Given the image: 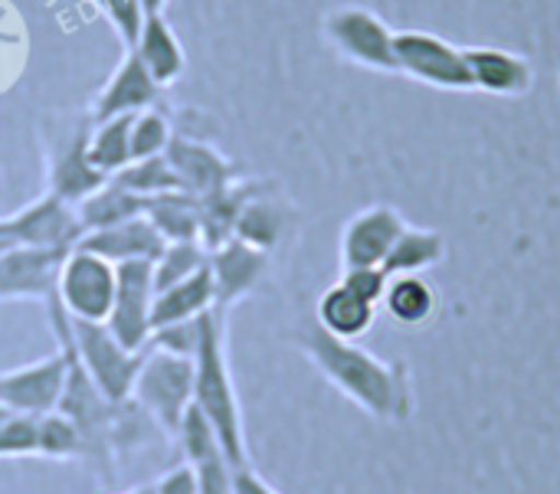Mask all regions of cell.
Listing matches in <instances>:
<instances>
[{
  "mask_svg": "<svg viewBox=\"0 0 560 494\" xmlns=\"http://www.w3.org/2000/svg\"><path fill=\"white\" fill-rule=\"evenodd\" d=\"M295 344L325 374V380L364 413L377 420H404L410 413V384L404 364H387L354 341L331 338L318 321L295 334Z\"/></svg>",
  "mask_w": 560,
  "mask_h": 494,
  "instance_id": "obj_1",
  "label": "cell"
},
{
  "mask_svg": "<svg viewBox=\"0 0 560 494\" xmlns=\"http://www.w3.org/2000/svg\"><path fill=\"white\" fill-rule=\"evenodd\" d=\"M194 407L210 420L233 472L249 469L240 393L226 357V311L220 308L203 311L200 321V348L194 354Z\"/></svg>",
  "mask_w": 560,
  "mask_h": 494,
  "instance_id": "obj_2",
  "label": "cell"
},
{
  "mask_svg": "<svg viewBox=\"0 0 560 494\" xmlns=\"http://www.w3.org/2000/svg\"><path fill=\"white\" fill-rule=\"evenodd\" d=\"M131 400L158 423L164 436H174L194 403V357L144 348Z\"/></svg>",
  "mask_w": 560,
  "mask_h": 494,
  "instance_id": "obj_3",
  "label": "cell"
},
{
  "mask_svg": "<svg viewBox=\"0 0 560 494\" xmlns=\"http://www.w3.org/2000/svg\"><path fill=\"white\" fill-rule=\"evenodd\" d=\"M66 334H69V344L75 351L82 370L98 387V393L105 400H112V403L131 400V387H135V377H138L144 351L135 354V351L121 348L105 325H98V321H75L69 315H66Z\"/></svg>",
  "mask_w": 560,
  "mask_h": 494,
  "instance_id": "obj_4",
  "label": "cell"
},
{
  "mask_svg": "<svg viewBox=\"0 0 560 494\" xmlns=\"http://www.w3.org/2000/svg\"><path fill=\"white\" fill-rule=\"evenodd\" d=\"M115 262L85 252V249H69L59 279H56V302L59 308L75 318V321H98L105 325L112 302H115Z\"/></svg>",
  "mask_w": 560,
  "mask_h": 494,
  "instance_id": "obj_5",
  "label": "cell"
},
{
  "mask_svg": "<svg viewBox=\"0 0 560 494\" xmlns=\"http://www.w3.org/2000/svg\"><path fill=\"white\" fill-rule=\"evenodd\" d=\"M394 56L397 72H407L410 79L446 89V92H469L472 75L466 66L463 46H453L450 39L427 33V30H397L394 33Z\"/></svg>",
  "mask_w": 560,
  "mask_h": 494,
  "instance_id": "obj_6",
  "label": "cell"
},
{
  "mask_svg": "<svg viewBox=\"0 0 560 494\" xmlns=\"http://www.w3.org/2000/svg\"><path fill=\"white\" fill-rule=\"evenodd\" d=\"M394 33L387 20H381L368 7H338L325 16V36L328 43L354 66L374 69V72H397L394 56Z\"/></svg>",
  "mask_w": 560,
  "mask_h": 494,
  "instance_id": "obj_7",
  "label": "cell"
},
{
  "mask_svg": "<svg viewBox=\"0 0 560 494\" xmlns=\"http://www.w3.org/2000/svg\"><path fill=\"white\" fill-rule=\"evenodd\" d=\"M118 285L115 302L105 318V328L115 341L135 354H141L151 341V305H154V262L131 259L115 266Z\"/></svg>",
  "mask_w": 560,
  "mask_h": 494,
  "instance_id": "obj_8",
  "label": "cell"
},
{
  "mask_svg": "<svg viewBox=\"0 0 560 494\" xmlns=\"http://www.w3.org/2000/svg\"><path fill=\"white\" fill-rule=\"evenodd\" d=\"M66 374H69V357L62 348L43 361L0 370V407L20 416L56 413L62 387H66Z\"/></svg>",
  "mask_w": 560,
  "mask_h": 494,
  "instance_id": "obj_9",
  "label": "cell"
},
{
  "mask_svg": "<svg viewBox=\"0 0 560 494\" xmlns=\"http://www.w3.org/2000/svg\"><path fill=\"white\" fill-rule=\"evenodd\" d=\"M69 249L7 246L0 249V302H49L56 298L59 266Z\"/></svg>",
  "mask_w": 560,
  "mask_h": 494,
  "instance_id": "obj_10",
  "label": "cell"
},
{
  "mask_svg": "<svg viewBox=\"0 0 560 494\" xmlns=\"http://www.w3.org/2000/svg\"><path fill=\"white\" fill-rule=\"evenodd\" d=\"M89 128L92 121H79V128H69L66 134H59L49 148V161H46V193L66 200V203H79L89 193H95L105 177L89 164Z\"/></svg>",
  "mask_w": 560,
  "mask_h": 494,
  "instance_id": "obj_11",
  "label": "cell"
},
{
  "mask_svg": "<svg viewBox=\"0 0 560 494\" xmlns=\"http://www.w3.org/2000/svg\"><path fill=\"white\" fill-rule=\"evenodd\" d=\"M266 266H269V252H262L236 236L226 239L223 246L210 249L207 269L213 279V308L230 311L236 302H243L266 275Z\"/></svg>",
  "mask_w": 560,
  "mask_h": 494,
  "instance_id": "obj_12",
  "label": "cell"
},
{
  "mask_svg": "<svg viewBox=\"0 0 560 494\" xmlns=\"http://www.w3.org/2000/svg\"><path fill=\"white\" fill-rule=\"evenodd\" d=\"M404 216L387 207L374 203L361 213H354L341 233V266L345 269H364V266H384L390 246L404 233Z\"/></svg>",
  "mask_w": 560,
  "mask_h": 494,
  "instance_id": "obj_13",
  "label": "cell"
},
{
  "mask_svg": "<svg viewBox=\"0 0 560 494\" xmlns=\"http://www.w3.org/2000/svg\"><path fill=\"white\" fill-rule=\"evenodd\" d=\"M164 157H167L171 170L177 174L180 187L194 197H207V193H213V190H220L240 177L236 164L226 154H220L213 144L177 134V131H174Z\"/></svg>",
  "mask_w": 560,
  "mask_h": 494,
  "instance_id": "obj_14",
  "label": "cell"
},
{
  "mask_svg": "<svg viewBox=\"0 0 560 494\" xmlns=\"http://www.w3.org/2000/svg\"><path fill=\"white\" fill-rule=\"evenodd\" d=\"M161 85L148 75V69L141 66V59L125 49L121 62L115 66V72L108 75V82L98 89L89 121H108L118 115H138L151 105H158Z\"/></svg>",
  "mask_w": 560,
  "mask_h": 494,
  "instance_id": "obj_15",
  "label": "cell"
},
{
  "mask_svg": "<svg viewBox=\"0 0 560 494\" xmlns=\"http://www.w3.org/2000/svg\"><path fill=\"white\" fill-rule=\"evenodd\" d=\"M164 239L161 233L148 223V216H135L128 223H118V226H108V230H92V233H82V239L72 246V249H85V252H95L108 262H131V259H144V262H154L161 252H164Z\"/></svg>",
  "mask_w": 560,
  "mask_h": 494,
  "instance_id": "obj_16",
  "label": "cell"
},
{
  "mask_svg": "<svg viewBox=\"0 0 560 494\" xmlns=\"http://www.w3.org/2000/svg\"><path fill=\"white\" fill-rule=\"evenodd\" d=\"M472 89L492 95H525L535 82V69L525 56L495 46H463Z\"/></svg>",
  "mask_w": 560,
  "mask_h": 494,
  "instance_id": "obj_17",
  "label": "cell"
},
{
  "mask_svg": "<svg viewBox=\"0 0 560 494\" xmlns=\"http://www.w3.org/2000/svg\"><path fill=\"white\" fill-rule=\"evenodd\" d=\"M131 52L141 59V66L148 69V75L164 89V85H174L184 69H187V52L174 33V26L167 23L164 13H154V16H144L141 23V33L131 46Z\"/></svg>",
  "mask_w": 560,
  "mask_h": 494,
  "instance_id": "obj_18",
  "label": "cell"
},
{
  "mask_svg": "<svg viewBox=\"0 0 560 494\" xmlns=\"http://www.w3.org/2000/svg\"><path fill=\"white\" fill-rule=\"evenodd\" d=\"M262 187V180H246V177H236L233 184L207 193V197H197L200 200V243L203 249H217L223 246L226 239H233V230H236V220H240V210L246 207V200H253Z\"/></svg>",
  "mask_w": 560,
  "mask_h": 494,
  "instance_id": "obj_19",
  "label": "cell"
},
{
  "mask_svg": "<svg viewBox=\"0 0 560 494\" xmlns=\"http://www.w3.org/2000/svg\"><path fill=\"white\" fill-rule=\"evenodd\" d=\"M213 308V279H210V269L203 266L200 272H194L190 279L164 289V292H154V305H151V334L158 328H167V325H180V321H190V318H200L203 311Z\"/></svg>",
  "mask_w": 560,
  "mask_h": 494,
  "instance_id": "obj_20",
  "label": "cell"
},
{
  "mask_svg": "<svg viewBox=\"0 0 560 494\" xmlns=\"http://www.w3.org/2000/svg\"><path fill=\"white\" fill-rule=\"evenodd\" d=\"M315 315H318V325L331 334V338H341V341H358L371 331L374 325V315H377V305L358 298L351 289H345L341 282L331 285L328 292H322L318 305H315Z\"/></svg>",
  "mask_w": 560,
  "mask_h": 494,
  "instance_id": "obj_21",
  "label": "cell"
},
{
  "mask_svg": "<svg viewBox=\"0 0 560 494\" xmlns=\"http://www.w3.org/2000/svg\"><path fill=\"white\" fill-rule=\"evenodd\" d=\"M144 203H148L144 197L125 190L115 180H105L95 193H89L85 200L75 203V216H79L82 233H92V230H108V226L128 223L135 216H144Z\"/></svg>",
  "mask_w": 560,
  "mask_h": 494,
  "instance_id": "obj_22",
  "label": "cell"
},
{
  "mask_svg": "<svg viewBox=\"0 0 560 494\" xmlns=\"http://www.w3.org/2000/svg\"><path fill=\"white\" fill-rule=\"evenodd\" d=\"M148 223L161 233L164 243L200 239V200L187 190H171L144 203Z\"/></svg>",
  "mask_w": 560,
  "mask_h": 494,
  "instance_id": "obj_23",
  "label": "cell"
},
{
  "mask_svg": "<svg viewBox=\"0 0 560 494\" xmlns=\"http://www.w3.org/2000/svg\"><path fill=\"white\" fill-rule=\"evenodd\" d=\"M131 121L135 115H118L108 121H92L89 128V164L112 180L121 167L131 164Z\"/></svg>",
  "mask_w": 560,
  "mask_h": 494,
  "instance_id": "obj_24",
  "label": "cell"
},
{
  "mask_svg": "<svg viewBox=\"0 0 560 494\" xmlns=\"http://www.w3.org/2000/svg\"><path fill=\"white\" fill-rule=\"evenodd\" d=\"M446 256V243L436 230H417V226H404V233L397 236V243L390 246L387 259H384V272L394 275H420L427 269H433L436 262H443Z\"/></svg>",
  "mask_w": 560,
  "mask_h": 494,
  "instance_id": "obj_25",
  "label": "cell"
},
{
  "mask_svg": "<svg viewBox=\"0 0 560 494\" xmlns=\"http://www.w3.org/2000/svg\"><path fill=\"white\" fill-rule=\"evenodd\" d=\"M387 315L404 328H420L436 311V292L420 275H394L384 292Z\"/></svg>",
  "mask_w": 560,
  "mask_h": 494,
  "instance_id": "obj_26",
  "label": "cell"
},
{
  "mask_svg": "<svg viewBox=\"0 0 560 494\" xmlns=\"http://www.w3.org/2000/svg\"><path fill=\"white\" fill-rule=\"evenodd\" d=\"M285 230V210L276 197H269L266 190H259L253 200H246V207L240 210V220H236V230L233 236L269 252L276 249L279 236Z\"/></svg>",
  "mask_w": 560,
  "mask_h": 494,
  "instance_id": "obj_27",
  "label": "cell"
},
{
  "mask_svg": "<svg viewBox=\"0 0 560 494\" xmlns=\"http://www.w3.org/2000/svg\"><path fill=\"white\" fill-rule=\"evenodd\" d=\"M115 184H121L125 190L151 200V197H161V193H171V190H184L177 174L171 170L167 157L158 154V157H144V161H131L128 167H121L115 177Z\"/></svg>",
  "mask_w": 560,
  "mask_h": 494,
  "instance_id": "obj_28",
  "label": "cell"
},
{
  "mask_svg": "<svg viewBox=\"0 0 560 494\" xmlns=\"http://www.w3.org/2000/svg\"><path fill=\"white\" fill-rule=\"evenodd\" d=\"M207 249L200 239L190 243H167L164 252L154 259V292H164L184 279H190L194 272H200L207 266Z\"/></svg>",
  "mask_w": 560,
  "mask_h": 494,
  "instance_id": "obj_29",
  "label": "cell"
},
{
  "mask_svg": "<svg viewBox=\"0 0 560 494\" xmlns=\"http://www.w3.org/2000/svg\"><path fill=\"white\" fill-rule=\"evenodd\" d=\"M174 439H177V446H180L184 462H190V466H200V462H207V459L223 456L220 439H217V433H213L210 420H207L194 403L187 407V413H184V420H180V426H177ZM223 459H226V456H223Z\"/></svg>",
  "mask_w": 560,
  "mask_h": 494,
  "instance_id": "obj_30",
  "label": "cell"
},
{
  "mask_svg": "<svg viewBox=\"0 0 560 494\" xmlns=\"http://www.w3.org/2000/svg\"><path fill=\"white\" fill-rule=\"evenodd\" d=\"M171 138H174V128H171L167 111H161L158 105L138 111L135 121H131V161H144V157L164 154Z\"/></svg>",
  "mask_w": 560,
  "mask_h": 494,
  "instance_id": "obj_31",
  "label": "cell"
},
{
  "mask_svg": "<svg viewBox=\"0 0 560 494\" xmlns=\"http://www.w3.org/2000/svg\"><path fill=\"white\" fill-rule=\"evenodd\" d=\"M39 459L52 462H72L82 459V439L72 420H66L59 410L39 416Z\"/></svg>",
  "mask_w": 560,
  "mask_h": 494,
  "instance_id": "obj_32",
  "label": "cell"
},
{
  "mask_svg": "<svg viewBox=\"0 0 560 494\" xmlns=\"http://www.w3.org/2000/svg\"><path fill=\"white\" fill-rule=\"evenodd\" d=\"M0 459H39V416L10 413L0 423Z\"/></svg>",
  "mask_w": 560,
  "mask_h": 494,
  "instance_id": "obj_33",
  "label": "cell"
},
{
  "mask_svg": "<svg viewBox=\"0 0 560 494\" xmlns=\"http://www.w3.org/2000/svg\"><path fill=\"white\" fill-rule=\"evenodd\" d=\"M98 7V13L112 23V30L118 33L121 46L131 49L138 33H141V23H144V10H141V0H92Z\"/></svg>",
  "mask_w": 560,
  "mask_h": 494,
  "instance_id": "obj_34",
  "label": "cell"
},
{
  "mask_svg": "<svg viewBox=\"0 0 560 494\" xmlns=\"http://www.w3.org/2000/svg\"><path fill=\"white\" fill-rule=\"evenodd\" d=\"M200 318H190V321H180V325H167V328H158L148 341V348H158V351H167V354H180V357H194L197 348H200Z\"/></svg>",
  "mask_w": 560,
  "mask_h": 494,
  "instance_id": "obj_35",
  "label": "cell"
},
{
  "mask_svg": "<svg viewBox=\"0 0 560 494\" xmlns=\"http://www.w3.org/2000/svg\"><path fill=\"white\" fill-rule=\"evenodd\" d=\"M387 282H390V275H387L381 266L345 269V275H341V285H345V289H351L358 298H364V302H371V305H381V302H384Z\"/></svg>",
  "mask_w": 560,
  "mask_h": 494,
  "instance_id": "obj_36",
  "label": "cell"
},
{
  "mask_svg": "<svg viewBox=\"0 0 560 494\" xmlns=\"http://www.w3.org/2000/svg\"><path fill=\"white\" fill-rule=\"evenodd\" d=\"M197 469V494H233V466L217 456V459H207Z\"/></svg>",
  "mask_w": 560,
  "mask_h": 494,
  "instance_id": "obj_37",
  "label": "cell"
},
{
  "mask_svg": "<svg viewBox=\"0 0 560 494\" xmlns=\"http://www.w3.org/2000/svg\"><path fill=\"white\" fill-rule=\"evenodd\" d=\"M151 494H197V469L190 462L174 466L151 485Z\"/></svg>",
  "mask_w": 560,
  "mask_h": 494,
  "instance_id": "obj_38",
  "label": "cell"
},
{
  "mask_svg": "<svg viewBox=\"0 0 560 494\" xmlns=\"http://www.w3.org/2000/svg\"><path fill=\"white\" fill-rule=\"evenodd\" d=\"M233 494H276L256 472L253 466L249 469H236L233 472Z\"/></svg>",
  "mask_w": 560,
  "mask_h": 494,
  "instance_id": "obj_39",
  "label": "cell"
},
{
  "mask_svg": "<svg viewBox=\"0 0 560 494\" xmlns=\"http://www.w3.org/2000/svg\"><path fill=\"white\" fill-rule=\"evenodd\" d=\"M164 7H167V0H141V10H144V16L164 13Z\"/></svg>",
  "mask_w": 560,
  "mask_h": 494,
  "instance_id": "obj_40",
  "label": "cell"
},
{
  "mask_svg": "<svg viewBox=\"0 0 560 494\" xmlns=\"http://www.w3.org/2000/svg\"><path fill=\"white\" fill-rule=\"evenodd\" d=\"M7 416H10V410H3V407H0V423H3Z\"/></svg>",
  "mask_w": 560,
  "mask_h": 494,
  "instance_id": "obj_41",
  "label": "cell"
},
{
  "mask_svg": "<svg viewBox=\"0 0 560 494\" xmlns=\"http://www.w3.org/2000/svg\"><path fill=\"white\" fill-rule=\"evenodd\" d=\"M0 249H7V246H0Z\"/></svg>",
  "mask_w": 560,
  "mask_h": 494,
  "instance_id": "obj_42",
  "label": "cell"
}]
</instances>
